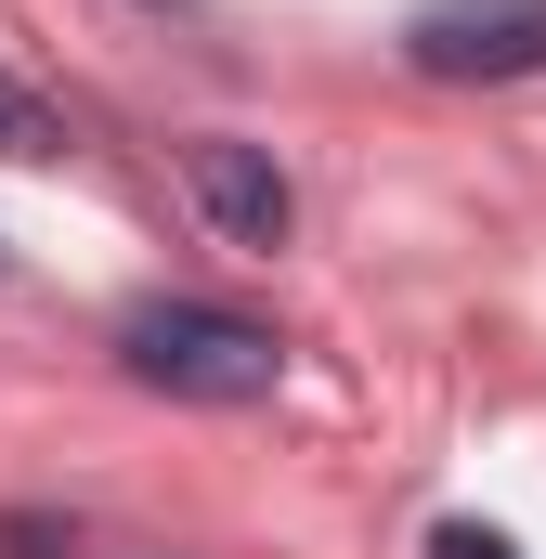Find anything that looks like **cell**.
<instances>
[{
  "label": "cell",
  "instance_id": "obj_1",
  "mask_svg": "<svg viewBox=\"0 0 546 559\" xmlns=\"http://www.w3.org/2000/svg\"><path fill=\"white\" fill-rule=\"evenodd\" d=\"M118 365L143 391H169V404H273L286 338L248 325V312H222V299H143L118 325Z\"/></svg>",
  "mask_w": 546,
  "mask_h": 559
},
{
  "label": "cell",
  "instance_id": "obj_2",
  "mask_svg": "<svg viewBox=\"0 0 546 559\" xmlns=\"http://www.w3.org/2000/svg\"><path fill=\"white\" fill-rule=\"evenodd\" d=\"M404 66L468 92V79H534L546 66V0H416Z\"/></svg>",
  "mask_w": 546,
  "mask_h": 559
},
{
  "label": "cell",
  "instance_id": "obj_3",
  "mask_svg": "<svg viewBox=\"0 0 546 559\" xmlns=\"http://www.w3.org/2000/svg\"><path fill=\"white\" fill-rule=\"evenodd\" d=\"M182 182H195V209H209V235L222 248H286V222H299V195H286V169H273L261 143H235V131H209V143H182Z\"/></svg>",
  "mask_w": 546,
  "mask_h": 559
},
{
  "label": "cell",
  "instance_id": "obj_4",
  "mask_svg": "<svg viewBox=\"0 0 546 559\" xmlns=\"http://www.w3.org/2000/svg\"><path fill=\"white\" fill-rule=\"evenodd\" d=\"M39 156H66V118L26 79H0V169H39Z\"/></svg>",
  "mask_w": 546,
  "mask_h": 559
},
{
  "label": "cell",
  "instance_id": "obj_5",
  "mask_svg": "<svg viewBox=\"0 0 546 559\" xmlns=\"http://www.w3.org/2000/svg\"><path fill=\"white\" fill-rule=\"evenodd\" d=\"M429 559H521V547H508L495 521H442V534H429Z\"/></svg>",
  "mask_w": 546,
  "mask_h": 559
},
{
  "label": "cell",
  "instance_id": "obj_6",
  "mask_svg": "<svg viewBox=\"0 0 546 559\" xmlns=\"http://www.w3.org/2000/svg\"><path fill=\"white\" fill-rule=\"evenodd\" d=\"M0 547H13V559H52L66 534H52V521H0Z\"/></svg>",
  "mask_w": 546,
  "mask_h": 559
}]
</instances>
